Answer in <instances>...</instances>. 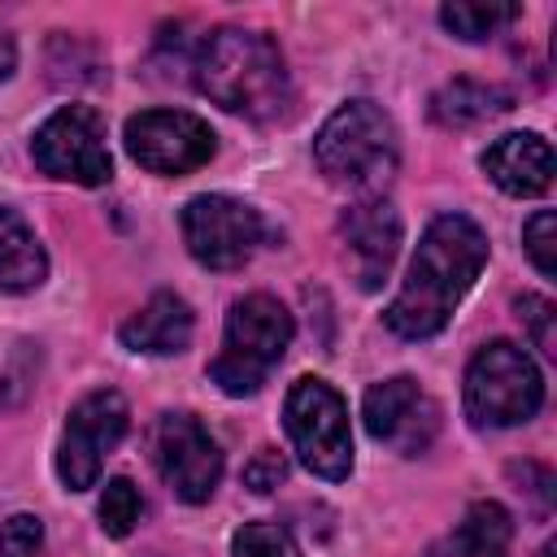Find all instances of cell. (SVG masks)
Masks as SVG:
<instances>
[{
    "label": "cell",
    "instance_id": "cell-1",
    "mask_svg": "<svg viewBox=\"0 0 557 557\" xmlns=\"http://www.w3.org/2000/svg\"><path fill=\"white\" fill-rule=\"evenodd\" d=\"M483 265H487V235L479 231V222H470L466 213H440L422 231L409 274L383 313L387 326L400 339H426L444 331V322L453 318L457 300L470 292Z\"/></svg>",
    "mask_w": 557,
    "mask_h": 557
},
{
    "label": "cell",
    "instance_id": "cell-2",
    "mask_svg": "<svg viewBox=\"0 0 557 557\" xmlns=\"http://www.w3.org/2000/svg\"><path fill=\"white\" fill-rule=\"evenodd\" d=\"M196 87L226 113H244L252 122H274L292 104V74L278 44L261 30L218 26L200 39L191 57Z\"/></svg>",
    "mask_w": 557,
    "mask_h": 557
},
{
    "label": "cell",
    "instance_id": "cell-3",
    "mask_svg": "<svg viewBox=\"0 0 557 557\" xmlns=\"http://www.w3.org/2000/svg\"><path fill=\"white\" fill-rule=\"evenodd\" d=\"M313 161L335 187L383 191L400 161L396 126L374 100H348L322 122L313 139Z\"/></svg>",
    "mask_w": 557,
    "mask_h": 557
},
{
    "label": "cell",
    "instance_id": "cell-4",
    "mask_svg": "<svg viewBox=\"0 0 557 557\" xmlns=\"http://www.w3.org/2000/svg\"><path fill=\"white\" fill-rule=\"evenodd\" d=\"M292 313L265 296H239L226 313V331H222V348L209 361V379L226 392V396H252L270 370L283 361L287 344H292Z\"/></svg>",
    "mask_w": 557,
    "mask_h": 557
},
{
    "label": "cell",
    "instance_id": "cell-5",
    "mask_svg": "<svg viewBox=\"0 0 557 557\" xmlns=\"http://www.w3.org/2000/svg\"><path fill=\"white\" fill-rule=\"evenodd\" d=\"M544 405L540 366L509 339H492L466 370V418L474 426H518Z\"/></svg>",
    "mask_w": 557,
    "mask_h": 557
},
{
    "label": "cell",
    "instance_id": "cell-6",
    "mask_svg": "<svg viewBox=\"0 0 557 557\" xmlns=\"http://www.w3.org/2000/svg\"><path fill=\"white\" fill-rule=\"evenodd\" d=\"M283 426L296 448V457L318 479H348L352 470V431H348V405L344 396L322 379H296L283 400Z\"/></svg>",
    "mask_w": 557,
    "mask_h": 557
},
{
    "label": "cell",
    "instance_id": "cell-7",
    "mask_svg": "<svg viewBox=\"0 0 557 557\" xmlns=\"http://www.w3.org/2000/svg\"><path fill=\"white\" fill-rule=\"evenodd\" d=\"M30 157L44 174L100 187L113 174L109 144H104V117L91 104H65L57 109L30 139Z\"/></svg>",
    "mask_w": 557,
    "mask_h": 557
},
{
    "label": "cell",
    "instance_id": "cell-8",
    "mask_svg": "<svg viewBox=\"0 0 557 557\" xmlns=\"http://www.w3.org/2000/svg\"><path fill=\"white\" fill-rule=\"evenodd\" d=\"M131 426V409L122 400V392L100 387L87 392L70 413H65V431H61V448H57V474L70 492H87L100 479L104 457L122 444Z\"/></svg>",
    "mask_w": 557,
    "mask_h": 557
},
{
    "label": "cell",
    "instance_id": "cell-9",
    "mask_svg": "<svg viewBox=\"0 0 557 557\" xmlns=\"http://www.w3.org/2000/svg\"><path fill=\"white\" fill-rule=\"evenodd\" d=\"M183 244L209 270H239L265 239V222L235 196H191L183 205Z\"/></svg>",
    "mask_w": 557,
    "mask_h": 557
},
{
    "label": "cell",
    "instance_id": "cell-10",
    "mask_svg": "<svg viewBox=\"0 0 557 557\" xmlns=\"http://www.w3.org/2000/svg\"><path fill=\"white\" fill-rule=\"evenodd\" d=\"M148 453H152L157 474L178 500L205 505L213 496L222 479V448L191 413H161L148 435Z\"/></svg>",
    "mask_w": 557,
    "mask_h": 557
},
{
    "label": "cell",
    "instance_id": "cell-11",
    "mask_svg": "<svg viewBox=\"0 0 557 557\" xmlns=\"http://www.w3.org/2000/svg\"><path fill=\"white\" fill-rule=\"evenodd\" d=\"M122 139L131 161H139L148 174H191L218 148L209 122L187 109H144L126 117Z\"/></svg>",
    "mask_w": 557,
    "mask_h": 557
},
{
    "label": "cell",
    "instance_id": "cell-12",
    "mask_svg": "<svg viewBox=\"0 0 557 557\" xmlns=\"http://www.w3.org/2000/svg\"><path fill=\"white\" fill-rule=\"evenodd\" d=\"M361 418H366V431L400 457L426 453L440 435V405L409 374L374 383L361 400Z\"/></svg>",
    "mask_w": 557,
    "mask_h": 557
},
{
    "label": "cell",
    "instance_id": "cell-13",
    "mask_svg": "<svg viewBox=\"0 0 557 557\" xmlns=\"http://www.w3.org/2000/svg\"><path fill=\"white\" fill-rule=\"evenodd\" d=\"M339 239H344V257L352 265L357 287L374 292L400 248V213L383 200V196H366L361 205H352L339 218Z\"/></svg>",
    "mask_w": 557,
    "mask_h": 557
},
{
    "label": "cell",
    "instance_id": "cell-14",
    "mask_svg": "<svg viewBox=\"0 0 557 557\" xmlns=\"http://www.w3.org/2000/svg\"><path fill=\"white\" fill-rule=\"evenodd\" d=\"M483 170L509 196H540L553 183V148L535 131H513L483 152Z\"/></svg>",
    "mask_w": 557,
    "mask_h": 557
},
{
    "label": "cell",
    "instance_id": "cell-15",
    "mask_svg": "<svg viewBox=\"0 0 557 557\" xmlns=\"http://www.w3.org/2000/svg\"><path fill=\"white\" fill-rule=\"evenodd\" d=\"M191 309L183 296L174 292H157L148 305H139L126 322H122V344L131 352H148V357H170L183 352L191 339Z\"/></svg>",
    "mask_w": 557,
    "mask_h": 557
},
{
    "label": "cell",
    "instance_id": "cell-16",
    "mask_svg": "<svg viewBox=\"0 0 557 557\" xmlns=\"http://www.w3.org/2000/svg\"><path fill=\"white\" fill-rule=\"evenodd\" d=\"M509 540H513L509 509L496 500H479L448 535H440L426 548V557H509Z\"/></svg>",
    "mask_w": 557,
    "mask_h": 557
},
{
    "label": "cell",
    "instance_id": "cell-17",
    "mask_svg": "<svg viewBox=\"0 0 557 557\" xmlns=\"http://www.w3.org/2000/svg\"><path fill=\"white\" fill-rule=\"evenodd\" d=\"M48 278V252L30 222L0 205V287L4 292H35Z\"/></svg>",
    "mask_w": 557,
    "mask_h": 557
},
{
    "label": "cell",
    "instance_id": "cell-18",
    "mask_svg": "<svg viewBox=\"0 0 557 557\" xmlns=\"http://www.w3.org/2000/svg\"><path fill=\"white\" fill-rule=\"evenodd\" d=\"M505 109H509V91H500L492 83H474V78H453L431 100V117L440 126H474Z\"/></svg>",
    "mask_w": 557,
    "mask_h": 557
},
{
    "label": "cell",
    "instance_id": "cell-19",
    "mask_svg": "<svg viewBox=\"0 0 557 557\" xmlns=\"http://www.w3.org/2000/svg\"><path fill=\"white\" fill-rule=\"evenodd\" d=\"M518 13H522L518 4H466V0H457V4H444L440 9V22L457 39H487L500 26H509Z\"/></svg>",
    "mask_w": 557,
    "mask_h": 557
},
{
    "label": "cell",
    "instance_id": "cell-20",
    "mask_svg": "<svg viewBox=\"0 0 557 557\" xmlns=\"http://www.w3.org/2000/svg\"><path fill=\"white\" fill-rule=\"evenodd\" d=\"M96 513H100L104 535H113V540L131 535V531H135V522H139V513H144L139 487H135L131 479H109V483H104V492H100Z\"/></svg>",
    "mask_w": 557,
    "mask_h": 557
},
{
    "label": "cell",
    "instance_id": "cell-21",
    "mask_svg": "<svg viewBox=\"0 0 557 557\" xmlns=\"http://www.w3.org/2000/svg\"><path fill=\"white\" fill-rule=\"evenodd\" d=\"M231 557H300V548L278 522H244L231 540Z\"/></svg>",
    "mask_w": 557,
    "mask_h": 557
},
{
    "label": "cell",
    "instance_id": "cell-22",
    "mask_svg": "<svg viewBox=\"0 0 557 557\" xmlns=\"http://www.w3.org/2000/svg\"><path fill=\"white\" fill-rule=\"evenodd\" d=\"M553 244H557V218H553V209L531 213L527 226H522V248H527L531 265H535L544 278L557 274V252H553Z\"/></svg>",
    "mask_w": 557,
    "mask_h": 557
},
{
    "label": "cell",
    "instance_id": "cell-23",
    "mask_svg": "<svg viewBox=\"0 0 557 557\" xmlns=\"http://www.w3.org/2000/svg\"><path fill=\"white\" fill-rule=\"evenodd\" d=\"M518 318L527 322L531 344H535L544 357H557V335H553L557 313H553V300H548V296H522V300H518Z\"/></svg>",
    "mask_w": 557,
    "mask_h": 557
},
{
    "label": "cell",
    "instance_id": "cell-24",
    "mask_svg": "<svg viewBox=\"0 0 557 557\" xmlns=\"http://www.w3.org/2000/svg\"><path fill=\"white\" fill-rule=\"evenodd\" d=\"M44 544V522L35 513H13L0 522V557H35Z\"/></svg>",
    "mask_w": 557,
    "mask_h": 557
},
{
    "label": "cell",
    "instance_id": "cell-25",
    "mask_svg": "<svg viewBox=\"0 0 557 557\" xmlns=\"http://www.w3.org/2000/svg\"><path fill=\"white\" fill-rule=\"evenodd\" d=\"M283 479H287V461L274 448H257V457L244 466V483L252 492H274Z\"/></svg>",
    "mask_w": 557,
    "mask_h": 557
},
{
    "label": "cell",
    "instance_id": "cell-26",
    "mask_svg": "<svg viewBox=\"0 0 557 557\" xmlns=\"http://www.w3.org/2000/svg\"><path fill=\"white\" fill-rule=\"evenodd\" d=\"M13 65H17V48H13L9 30H0V83L13 74Z\"/></svg>",
    "mask_w": 557,
    "mask_h": 557
}]
</instances>
